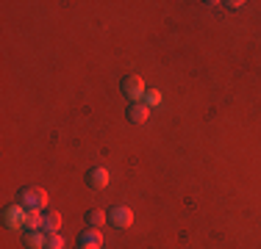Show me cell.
Here are the masks:
<instances>
[{
    "instance_id": "obj_1",
    "label": "cell",
    "mask_w": 261,
    "mask_h": 249,
    "mask_svg": "<svg viewBox=\"0 0 261 249\" xmlns=\"http://www.w3.org/2000/svg\"><path fill=\"white\" fill-rule=\"evenodd\" d=\"M17 202L25 210H45L47 208V191L39 189V185H25L17 197Z\"/></svg>"
},
{
    "instance_id": "obj_2",
    "label": "cell",
    "mask_w": 261,
    "mask_h": 249,
    "mask_svg": "<svg viewBox=\"0 0 261 249\" xmlns=\"http://www.w3.org/2000/svg\"><path fill=\"white\" fill-rule=\"evenodd\" d=\"M120 89H122V95H125L130 103H139V100L145 97V80H142L139 75H125L122 83H120Z\"/></svg>"
},
{
    "instance_id": "obj_3",
    "label": "cell",
    "mask_w": 261,
    "mask_h": 249,
    "mask_svg": "<svg viewBox=\"0 0 261 249\" xmlns=\"http://www.w3.org/2000/svg\"><path fill=\"white\" fill-rule=\"evenodd\" d=\"M109 224L114 230H128L130 224H134V210H130L128 205H114V208L109 210Z\"/></svg>"
},
{
    "instance_id": "obj_4",
    "label": "cell",
    "mask_w": 261,
    "mask_h": 249,
    "mask_svg": "<svg viewBox=\"0 0 261 249\" xmlns=\"http://www.w3.org/2000/svg\"><path fill=\"white\" fill-rule=\"evenodd\" d=\"M25 219H28V210L22 208V205H11L3 213V222L9 230H25Z\"/></svg>"
},
{
    "instance_id": "obj_5",
    "label": "cell",
    "mask_w": 261,
    "mask_h": 249,
    "mask_svg": "<svg viewBox=\"0 0 261 249\" xmlns=\"http://www.w3.org/2000/svg\"><path fill=\"white\" fill-rule=\"evenodd\" d=\"M86 183H89V189L103 191L106 185L111 183V174H109V169H106V166H95V169L86 172Z\"/></svg>"
},
{
    "instance_id": "obj_6",
    "label": "cell",
    "mask_w": 261,
    "mask_h": 249,
    "mask_svg": "<svg viewBox=\"0 0 261 249\" xmlns=\"http://www.w3.org/2000/svg\"><path fill=\"white\" fill-rule=\"evenodd\" d=\"M78 249H103L100 230H84V233L78 235Z\"/></svg>"
},
{
    "instance_id": "obj_7",
    "label": "cell",
    "mask_w": 261,
    "mask_h": 249,
    "mask_svg": "<svg viewBox=\"0 0 261 249\" xmlns=\"http://www.w3.org/2000/svg\"><path fill=\"white\" fill-rule=\"evenodd\" d=\"M147 116H150V108H147L145 103H130L128 105V119L134 124H145Z\"/></svg>"
},
{
    "instance_id": "obj_8",
    "label": "cell",
    "mask_w": 261,
    "mask_h": 249,
    "mask_svg": "<svg viewBox=\"0 0 261 249\" xmlns=\"http://www.w3.org/2000/svg\"><path fill=\"white\" fill-rule=\"evenodd\" d=\"M25 246L31 249H47V235L42 233V230H34V233H25Z\"/></svg>"
},
{
    "instance_id": "obj_9",
    "label": "cell",
    "mask_w": 261,
    "mask_h": 249,
    "mask_svg": "<svg viewBox=\"0 0 261 249\" xmlns=\"http://www.w3.org/2000/svg\"><path fill=\"white\" fill-rule=\"evenodd\" d=\"M61 230V216L59 213H45V222H42V233L45 235H56Z\"/></svg>"
},
{
    "instance_id": "obj_10",
    "label": "cell",
    "mask_w": 261,
    "mask_h": 249,
    "mask_svg": "<svg viewBox=\"0 0 261 249\" xmlns=\"http://www.w3.org/2000/svg\"><path fill=\"white\" fill-rule=\"evenodd\" d=\"M106 222H109V213H106V210H89V213H86V224H89L92 230L106 227Z\"/></svg>"
},
{
    "instance_id": "obj_11",
    "label": "cell",
    "mask_w": 261,
    "mask_h": 249,
    "mask_svg": "<svg viewBox=\"0 0 261 249\" xmlns=\"http://www.w3.org/2000/svg\"><path fill=\"white\" fill-rule=\"evenodd\" d=\"M42 222H45V216H39V210H28V219H25V233L42 230Z\"/></svg>"
},
{
    "instance_id": "obj_12",
    "label": "cell",
    "mask_w": 261,
    "mask_h": 249,
    "mask_svg": "<svg viewBox=\"0 0 261 249\" xmlns=\"http://www.w3.org/2000/svg\"><path fill=\"white\" fill-rule=\"evenodd\" d=\"M145 105H147V108H159V105H161V91H156V89L145 91Z\"/></svg>"
},
{
    "instance_id": "obj_13",
    "label": "cell",
    "mask_w": 261,
    "mask_h": 249,
    "mask_svg": "<svg viewBox=\"0 0 261 249\" xmlns=\"http://www.w3.org/2000/svg\"><path fill=\"white\" fill-rule=\"evenodd\" d=\"M64 246H67V241H64V235H61V233L47 235V249H64Z\"/></svg>"
}]
</instances>
